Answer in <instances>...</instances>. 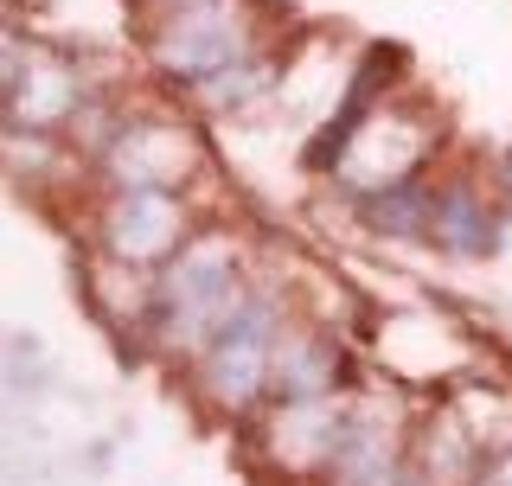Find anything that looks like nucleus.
Returning a JSON list of instances; mask_svg holds the SVG:
<instances>
[{
  "instance_id": "obj_10",
  "label": "nucleus",
  "mask_w": 512,
  "mask_h": 486,
  "mask_svg": "<svg viewBox=\"0 0 512 486\" xmlns=\"http://www.w3.org/2000/svg\"><path fill=\"white\" fill-rule=\"evenodd\" d=\"M429 212H436V192L423 180H391L365 205V218H372L378 231H416V237H429Z\"/></svg>"
},
{
  "instance_id": "obj_5",
  "label": "nucleus",
  "mask_w": 512,
  "mask_h": 486,
  "mask_svg": "<svg viewBox=\"0 0 512 486\" xmlns=\"http://www.w3.org/2000/svg\"><path fill=\"white\" fill-rule=\"evenodd\" d=\"M352 416H340L333 397H288V410H276L263 423V442H269V461L276 467H295V474H327L333 455H340Z\"/></svg>"
},
{
  "instance_id": "obj_11",
  "label": "nucleus",
  "mask_w": 512,
  "mask_h": 486,
  "mask_svg": "<svg viewBox=\"0 0 512 486\" xmlns=\"http://www.w3.org/2000/svg\"><path fill=\"white\" fill-rule=\"evenodd\" d=\"M468 461H474V455H468V442H461V429H448V423L429 429V442H423V480H436V486L468 480V474H474Z\"/></svg>"
},
{
  "instance_id": "obj_3",
  "label": "nucleus",
  "mask_w": 512,
  "mask_h": 486,
  "mask_svg": "<svg viewBox=\"0 0 512 486\" xmlns=\"http://www.w3.org/2000/svg\"><path fill=\"white\" fill-rule=\"evenodd\" d=\"M282 339H288V320H282V301L276 295H244L224 333L199 352V391L224 403V410H244L256 403V391L276 384V359H282Z\"/></svg>"
},
{
  "instance_id": "obj_8",
  "label": "nucleus",
  "mask_w": 512,
  "mask_h": 486,
  "mask_svg": "<svg viewBox=\"0 0 512 486\" xmlns=\"http://www.w3.org/2000/svg\"><path fill=\"white\" fill-rule=\"evenodd\" d=\"M429 237H436L448 256H480V250H493V237H500V212H493L474 186H448V192H436Z\"/></svg>"
},
{
  "instance_id": "obj_1",
  "label": "nucleus",
  "mask_w": 512,
  "mask_h": 486,
  "mask_svg": "<svg viewBox=\"0 0 512 486\" xmlns=\"http://www.w3.org/2000/svg\"><path fill=\"white\" fill-rule=\"evenodd\" d=\"M244 275H237L231 243H186L180 256L154 269V307H148V333L180 359H199L205 346L224 333V320L244 307Z\"/></svg>"
},
{
  "instance_id": "obj_12",
  "label": "nucleus",
  "mask_w": 512,
  "mask_h": 486,
  "mask_svg": "<svg viewBox=\"0 0 512 486\" xmlns=\"http://www.w3.org/2000/svg\"><path fill=\"white\" fill-rule=\"evenodd\" d=\"M404 486H436V480H423V474H410V480H404Z\"/></svg>"
},
{
  "instance_id": "obj_9",
  "label": "nucleus",
  "mask_w": 512,
  "mask_h": 486,
  "mask_svg": "<svg viewBox=\"0 0 512 486\" xmlns=\"http://www.w3.org/2000/svg\"><path fill=\"white\" fill-rule=\"evenodd\" d=\"M340 384V352L320 333H288L276 359V391L282 397H327Z\"/></svg>"
},
{
  "instance_id": "obj_2",
  "label": "nucleus",
  "mask_w": 512,
  "mask_h": 486,
  "mask_svg": "<svg viewBox=\"0 0 512 486\" xmlns=\"http://www.w3.org/2000/svg\"><path fill=\"white\" fill-rule=\"evenodd\" d=\"M148 52L180 84H212L218 71L250 58V13L244 0H160Z\"/></svg>"
},
{
  "instance_id": "obj_7",
  "label": "nucleus",
  "mask_w": 512,
  "mask_h": 486,
  "mask_svg": "<svg viewBox=\"0 0 512 486\" xmlns=\"http://www.w3.org/2000/svg\"><path fill=\"white\" fill-rule=\"evenodd\" d=\"M109 173L128 186H173L180 173L192 167V141L180 135V128H154V122H128L116 141L103 148Z\"/></svg>"
},
{
  "instance_id": "obj_4",
  "label": "nucleus",
  "mask_w": 512,
  "mask_h": 486,
  "mask_svg": "<svg viewBox=\"0 0 512 486\" xmlns=\"http://www.w3.org/2000/svg\"><path fill=\"white\" fill-rule=\"evenodd\" d=\"M186 250V218L167 186H128L103 212V256L122 269H160Z\"/></svg>"
},
{
  "instance_id": "obj_6",
  "label": "nucleus",
  "mask_w": 512,
  "mask_h": 486,
  "mask_svg": "<svg viewBox=\"0 0 512 486\" xmlns=\"http://www.w3.org/2000/svg\"><path fill=\"white\" fill-rule=\"evenodd\" d=\"M7 109H13V128H52V122H71L77 109H84V90H77L71 64L39 58V52H26V45H13Z\"/></svg>"
}]
</instances>
